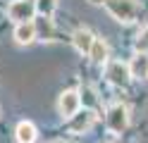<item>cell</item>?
I'll use <instances>...</instances> for the list:
<instances>
[{
	"label": "cell",
	"instance_id": "5bb4252c",
	"mask_svg": "<svg viewBox=\"0 0 148 143\" xmlns=\"http://www.w3.org/2000/svg\"><path fill=\"white\" fill-rule=\"evenodd\" d=\"M88 3H93V5H105V0H88Z\"/></svg>",
	"mask_w": 148,
	"mask_h": 143
},
{
	"label": "cell",
	"instance_id": "4fadbf2b",
	"mask_svg": "<svg viewBox=\"0 0 148 143\" xmlns=\"http://www.w3.org/2000/svg\"><path fill=\"white\" fill-rule=\"evenodd\" d=\"M136 50H138V53H148V26H146L143 31L138 34V38H136Z\"/></svg>",
	"mask_w": 148,
	"mask_h": 143
},
{
	"label": "cell",
	"instance_id": "7c38bea8",
	"mask_svg": "<svg viewBox=\"0 0 148 143\" xmlns=\"http://www.w3.org/2000/svg\"><path fill=\"white\" fill-rule=\"evenodd\" d=\"M55 5H58V0H36V12H41L43 17H50Z\"/></svg>",
	"mask_w": 148,
	"mask_h": 143
},
{
	"label": "cell",
	"instance_id": "9c48e42d",
	"mask_svg": "<svg viewBox=\"0 0 148 143\" xmlns=\"http://www.w3.org/2000/svg\"><path fill=\"white\" fill-rule=\"evenodd\" d=\"M72 119H74L72 122V131H88L91 124L96 122V114L91 110H84V112H77Z\"/></svg>",
	"mask_w": 148,
	"mask_h": 143
},
{
	"label": "cell",
	"instance_id": "8992f818",
	"mask_svg": "<svg viewBox=\"0 0 148 143\" xmlns=\"http://www.w3.org/2000/svg\"><path fill=\"white\" fill-rule=\"evenodd\" d=\"M36 24L34 22H22V24H17V29H14V41L19 43V45H29V43H34L36 41Z\"/></svg>",
	"mask_w": 148,
	"mask_h": 143
},
{
	"label": "cell",
	"instance_id": "ba28073f",
	"mask_svg": "<svg viewBox=\"0 0 148 143\" xmlns=\"http://www.w3.org/2000/svg\"><path fill=\"white\" fill-rule=\"evenodd\" d=\"M36 127L31 122H19L17 124V129H14V138H17V143H34L36 141Z\"/></svg>",
	"mask_w": 148,
	"mask_h": 143
},
{
	"label": "cell",
	"instance_id": "52a82bcc",
	"mask_svg": "<svg viewBox=\"0 0 148 143\" xmlns=\"http://www.w3.org/2000/svg\"><path fill=\"white\" fill-rule=\"evenodd\" d=\"M93 41H96V36L88 31V29H77V31L72 34V43H74V48H77L79 53H91V45H93Z\"/></svg>",
	"mask_w": 148,
	"mask_h": 143
},
{
	"label": "cell",
	"instance_id": "30bf717a",
	"mask_svg": "<svg viewBox=\"0 0 148 143\" xmlns=\"http://www.w3.org/2000/svg\"><path fill=\"white\" fill-rule=\"evenodd\" d=\"M91 60L93 62H98V64H103V62H108V43L103 41V38H96L93 41V45H91Z\"/></svg>",
	"mask_w": 148,
	"mask_h": 143
},
{
	"label": "cell",
	"instance_id": "3957f363",
	"mask_svg": "<svg viewBox=\"0 0 148 143\" xmlns=\"http://www.w3.org/2000/svg\"><path fill=\"white\" fill-rule=\"evenodd\" d=\"M105 122H108V129L115 131V133H122L129 127V110L124 107L122 103H115L110 105V110L105 114Z\"/></svg>",
	"mask_w": 148,
	"mask_h": 143
},
{
	"label": "cell",
	"instance_id": "7a4b0ae2",
	"mask_svg": "<svg viewBox=\"0 0 148 143\" xmlns=\"http://www.w3.org/2000/svg\"><path fill=\"white\" fill-rule=\"evenodd\" d=\"M105 76H108V81L112 86L124 88V86H129V81H132V69H129V64L122 62V60H110V62H105Z\"/></svg>",
	"mask_w": 148,
	"mask_h": 143
},
{
	"label": "cell",
	"instance_id": "6da1fadb",
	"mask_svg": "<svg viewBox=\"0 0 148 143\" xmlns=\"http://www.w3.org/2000/svg\"><path fill=\"white\" fill-rule=\"evenodd\" d=\"M105 10L110 12L112 19H117V22H122V24H132L138 17L136 0H105Z\"/></svg>",
	"mask_w": 148,
	"mask_h": 143
},
{
	"label": "cell",
	"instance_id": "5b68a950",
	"mask_svg": "<svg viewBox=\"0 0 148 143\" xmlns=\"http://www.w3.org/2000/svg\"><path fill=\"white\" fill-rule=\"evenodd\" d=\"M79 107H81V93H79V91H64V93L60 95V100H58V110H60L62 117L72 119L74 114L79 112Z\"/></svg>",
	"mask_w": 148,
	"mask_h": 143
},
{
	"label": "cell",
	"instance_id": "8fae6325",
	"mask_svg": "<svg viewBox=\"0 0 148 143\" xmlns=\"http://www.w3.org/2000/svg\"><path fill=\"white\" fill-rule=\"evenodd\" d=\"M129 69H132V76H148V55L146 53H136L134 62L129 64Z\"/></svg>",
	"mask_w": 148,
	"mask_h": 143
},
{
	"label": "cell",
	"instance_id": "277c9868",
	"mask_svg": "<svg viewBox=\"0 0 148 143\" xmlns=\"http://www.w3.org/2000/svg\"><path fill=\"white\" fill-rule=\"evenodd\" d=\"M7 14H10L12 22L22 24V22H31L36 14V0H12L10 7H7Z\"/></svg>",
	"mask_w": 148,
	"mask_h": 143
}]
</instances>
